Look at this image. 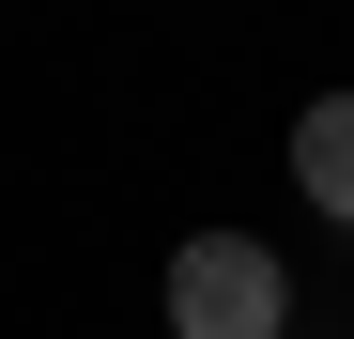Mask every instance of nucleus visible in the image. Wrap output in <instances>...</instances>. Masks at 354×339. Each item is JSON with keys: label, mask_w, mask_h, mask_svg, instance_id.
I'll use <instances>...</instances> for the list:
<instances>
[{"label": "nucleus", "mask_w": 354, "mask_h": 339, "mask_svg": "<svg viewBox=\"0 0 354 339\" xmlns=\"http://www.w3.org/2000/svg\"><path fill=\"white\" fill-rule=\"evenodd\" d=\"M292 324V277H277V247H247V232H201L185 262H169V339H277Z\"/></svg>", "instance_id": "obj_1"}, {"label": "nucleus", "mask_w": 354, "mask_h": 339, "mask_svg": "<svg viewBox=\"0 0 354 339\" xmlns=\"http://www.w3.org/2000/svg\"><path fill=\"white\" fill-rule=\"evenodd\" d=\"M292 185H308L324 216H354V93H324L308 124H292Z\"/></svg>", "instance_id": "obj_2"}]
</instances>
